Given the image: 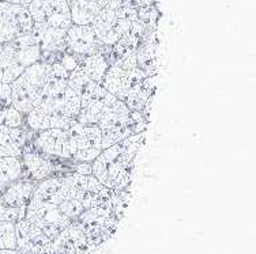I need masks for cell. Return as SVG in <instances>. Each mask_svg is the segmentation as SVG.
<instances>
[{"label": "cell", "instance_id": "1", "mask_svg": "<svg viewBox=\"0 0 256 254\" xmlns=\"http://www.w3.org/2000/svg\"><path fill=\"white\" fill-rule=\"evenodd\" d=\"M139 142L142 133H134L123 142L104 148L92 162V176L110 191H126L131 182Z\"/></svg>", "mask_w": 256, "mask_h": 254}, {"label": "cell", "instance_id": "2", "mask_svg": "<svg viewBox=\"0 0 256 254\" xmlns=\"http://www.w3.org/2000/svg\"><path fill=\"white\" fill-rule=\"evenodd\" d=\"M152 4L154 0H110L90 23L100 44H116Z\"/></svg>", "mask_w": 256, "mask_h": 254}, {"label": "cell", "instance_id": "3", "mask_svg": "<svg viewBox=\"0 0 256 254\" xmlns=\"http://www.w3.org/2000/svg\"><path fill=\"white\" fill-rule=\"evenodd\" d=\"M52 76V63L40 60L32 64L10 84L12 105L24 116L44 101Z\"/></svg>", "mask_w": 256, "mask_h": 254}, {"label": "cell", "instance_id": "4", "mask_svg": "<svg viewBox=\"0 0 256 254\" xmlns=\"http://www.w3.org/2000/svg\"><path fill=\"white\" fill-rule=\"evenodd\" d=\"M40 60H42V50L33 33L0 44V83L11 84L29 65Z\"/></svg>", "mask_w": 256, "mask_h": 254}, {"label": "cell", "instance_id": "5", "mask_svg": "<svg viewBox=\"0 0 256 254\" xmlns=\"http://www.w3.org/2000/svg\"><path fill=\"white\" fill-rule=\"evenodd\" d=\"M34 27L33 34L38 38L48 30L67 31L72 24L71 10L67 0H33L28 5Z\"/></svg>", "mask_w": 256, "mask_h": 254}, {"label": "cell", "instance_id": "6", "mask_svg": "<svg viewBox=\"0 0 256 254\" xmlns=\"http://www.w3.org/2000/svg\"><path fill=\"white\" fill-rule=\"evenodd\" d=\"M67 132L71 158L75 163H92L102 151L101 129L97 125H82L75 120Z\"/></svg>", "mask_w": 256, "mask_h": 254}, {"label": "cell", "instance_id": "7", "mask_svg": "<svg viewBox=\"0 0 256 254\" xmlns=\"http://www.w3.org/2000/svg\"><path fill=\"white\" fill-rule=\"evenodd\" d=\"M25 219L40 227L50 241H54L72 222L63 215V212L56 204L34 199H32L26 207Z\"/></svg>", "mask_w": 256, "mask_h": 254}, {"label": "cell", "instance_id": "8", "mask_svg": "<svg viewBox=\"0 0 256 254\" xmlns=\"http://www.w3.org/2000/svg\"><path fill=\"white\" fill-rule=\"evenodd\" d=\"M34 22L25 5L0 1V44L30 34Z\"/></svg>", "mask_w": 256, "mask_h": 254}, {"label": "cell", "instance_id": "9", "mask_svg": "<svg viewBox=\"0 0 256 254\" xmlns=\"http://www.w3.org/2000/svg\"><path fill=\"white\" fill-rule=\"evenodd\" d=\"M118 99L98 84L93 91L80 97V112L76 121L82 125H98Z\"/></svg>", "mask_w": 256, "mask_h": 254}, {"label": "cell", "instance_id": "10", "mask_svg": "<svg viewBox=\"0 0 256 254\" xmlns=\"http://www.w3.org/2000/svg\"><path fill=\"white\" fill-rule=\"evenodd\" d=\"M32 143L28 142L26 146H32V150L42 154L50 159H64V161H72L71 151H70V140L67 129H45L40 132H33ZM30 148V147H29Z\"/></svg>", "mask_w": 256, "mask_h": 254}, {"label": "cell", "instance_id": "11", "mask_svg": "<svg viewBox=\"0 0 256 254\" xmlns=\"http://www.w3.org/2000/svg\"><path fill=\"white\" fill-rule=\"evenodd\" d=\"M67 50L79 57L90 56L94 53H102L106 57L109 46L100 44L90 24H71L66 34Z\"/></svg>", "mask_w": 256, "mask_h": 254}, {"label": "cell", "instance_id": "12", "mask_svg": "<svg viewBox=\"0 0 256 254\" xmlns=\"http://www.w3.org/2000/svg\"><path fill=\"white\" fill-rule=\"evenodd\" d=\"M16 250L22 254H48L52 241L42 230L28 219H20L15 223Z\"/></svg>", "mask_w": 256, "mask_h": 254}, {"label": "cell", "instance_id": "13", "mask_svg": "<svg viewBox=\"0 0 256 254\" xmlns=\"http://www.w3.org/2000/svg\"><path fill=\"white\" fill-rule=\"evenodd\" d=\"M143 79L146 78L139 76V75H134L131 72H127L122 67H118V64H109L101 86L109 94L114 95L120 101H124L126 97L128 95V93L131 91V88L134 86H136L138 83H140Z\"/></svg>", "mask_w": 256, "mask_h": 254}, {"label": "cell", "instance_id": "14", "mask_svg": "<svg viewBox=\"0 0 256 254\" xmlns=\"http://www.w3.org/2000/svg\"><path fill=\"white\" fill-rule=\"evenodd\" d=\"M20 159L24 163V176L32 181H42L45 178L52 177L58 171V166L54 159L32 150L28 146L24 148Z\"/></svg>", "mask_w": 256, "mask_h": 254}, {"label": "cell", "instance_id": "15", "mask_svg": "<svg viewBox=\"0 0 256 254\" xmlns=\"http://www.w3.org/2000/svg\"><path fill=\"white\" fill-rule=\"evenodd\" d=\"M29 142L26 128H11L0 124V157L20 158Z\"/></svg>", "mask_w": 256, "mask_h": 254}, {"label": "cell", "instance_id": "16", "mask_svg": "<svg viewBox=\"0 0 256 254\" xmlns=\"http://www.w3.org/2000/svg\"><path fill=\"white\" fill-rule=\"evenodd\" d=\"M36 185V181H32L25 176L20 177L3 189L0 193V203L8 207H28L33 197Z\"/></svg>", "mask_w": 256, "mask_h": 254}, {"label": "cell", "instance_id": "17", "mask_svg": "<svg viewBox=\"0 0 256 254\" xmlns=\"http://www.w3.org/2000/svg\"><path fill=\"white\" fill-rule=\"evenodd\" d=\"M156 76H148V78L143 79L140 83L134 86L131 91L128 93L123 102L127 105L130 112H143L146 113L148 105L153 99L154 88H156Z\"/></svg>", "mask_w": 256, "mask_h": 254}, {"label": "cell", "instance_id": "18", "mask_svg": "<svg viewBox=\"0 0 256 254\" xmlns=\"http://www.w3.org/2000/svg\"><path fill=\"white\" fill-rule=\"evenodd\" d=\"M110 0H72L70 3L74 24H90Z\"/></svg>", "mask_w": 256, "mask_h": 254}, {"label": "cell", "instance_id": "19", "mask_svg": "<svg viewBox=\"0 0 256 254\" xmlns=\"http://www.w3.org/2000/svg\"><path fill=\"white\" fill-rule=\"evenodd\" d=\"M78 67L89 76L93 82L101 84L109 67L108 60L102 53H94L90 56L79 57Z\"/></svg>", "mask_w": 256, "mask_h": 254}, {"label": "cell", "instance_id": "20", "mask_svg": "<svg viewBox=\"0 0 256 254\" xmlns=\"http://www.w3.org/2000/svg\"><path fill=\"white\" fill-rule=\"evenodd\" d=\"M24 177V163L16 157H0V193L11 182Z\"/></svg>", "mask_w": 256, "mask_h": 254}, {"label": "cell", "instance_id": "21", "mask_svg": "<svg viewBox=\"0 0 256 254\" xmlns=\"http://www.w3.org/2000/svg\"><path fill=\"white\" fill-rule=\"evenodd\" d=\"M67 84H68V87L71 88V90H74L75 93L78 94L79 97H82L84 94L93 91L94 88L98 86V84L96 83V82H93L82 69L79 68L78 65L68 73Z\"/></svg>", "mask_w": 256, "mask_h": 254}, {"label": "cell", "instance_id": "22", "mask_svg": "<svg viewBox=\"0 0 256 254\" xmlns=\"http://www.w3.org/2000/svg\"><path fill=\"white\" fill-rule=\"evenodd\" d=\"M0 249H16L15 223L0 220Z\"/></svg>", "mask_w": 256, "mask_h": 254}, {"label": "cell", "instance_id": "23", "mask_svg": "<svg viewBox=\"0 0 256 254\" xmlns=\"http://www.w3.org/2000/svg\"><path fill=\"white\" fill-rule=\"evenodd\" d=\"M26 207H8L0 203V220L16 223L18 220L25 219Z\"/></svg>", "mask_w": 256, "mask_h": 254}, {"label": "cell", "instance_id": "24", "mask_svg": "<svg viewBox=\"0 0 256 254\" xmlns=\"http://www.w3.org/2000/svg\"><path fill=\"white\" fill-rule=\"evenodd\" d=\"M12 98H11V86L7 83H0V124L4 122L7 112L12 108Z\"/></svg>", "mask_w": 256, "mask_h": 254}, {"label": "cell", "instance_id": "25", "mask_svg": "<svg viewBox=\"0 0 256 254\" xmlns=\"http://www.w3.org/2000/svg\"><path fill=\"white\" fill-rule=\"evenodd\" d=\"M3 124L11 128H26L25 116H24L20 110H16V109L12 106V108L7 112V116H6L4 122H3Z\"/></svg>", "mask_w": 256, "mask_h": 254}, {"label": "cell", "instance_id": "26", "mask_svg": "<svg viewBox=\"0 0 256 254\" xmlns=\"http://www.w3.org/2000/svg\"><path fill=\"white\" fill-rule=\"evenodd\" d=\"M0 1H7V3H14V4L25 5V7H28L33 0H0Z\"/></svg>", "mask_w": 256, "mask_h": 254}, {"label": "cell", "instance_id": "27", "mask_svg": "<svg viewBox=\"0 0 256 254\" xmlns=\"http://www.w3.org/2000/svg\"><path fill=\"white\" fill-rule=\"evenodd\" d=\"M0 254H22L16 249H0Z\"/></svg>", "mask_w": 256, "mask_h": 254}, {"label": "cell", "instance_id": "28", "mask_svg": "<svg viewBox=\"0 0 256 254\" xmlns=\"http://www.w3.org/2000/svg\"><path fill=\"white\" fill-rule=\"evenodd\" d=\"M71 1H72V0H71ZM71 1H70V3H71Z\"/></svg>", "mask_w": 256, "mask_h": 254}]
</instances>
